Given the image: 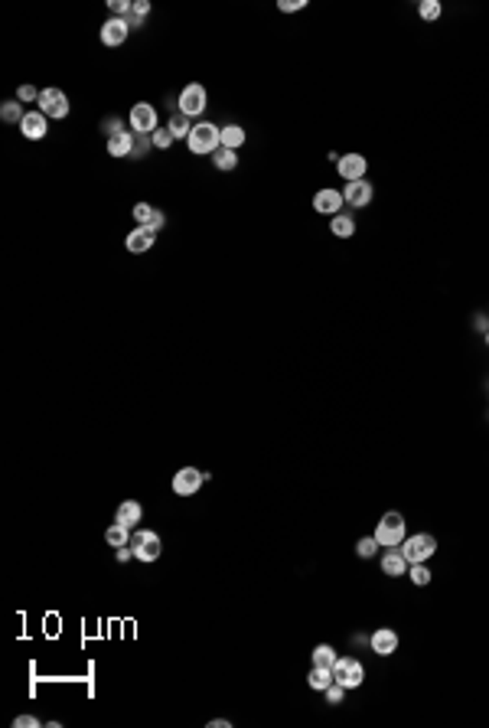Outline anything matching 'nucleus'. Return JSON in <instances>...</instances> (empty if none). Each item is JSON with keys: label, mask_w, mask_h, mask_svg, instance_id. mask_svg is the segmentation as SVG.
<instances>
[{"label": "nucleus", "mask_w": 489, "mask_h": 728, "mask_svg": "<svg viewBox=\"0 0 489 728\" xmlns=\"http://www.w3.org/2000/svg\"><path fill=\"white\" fill-rule=\"evenodd\" d=\"M372 536L379 539L382 548H395V546H401V542L408 539V522H405V516H401L398 510H388L382 520L375 522Z\"/></svg>", "instance_id": "obj_1"}, {"label": "nucleus", "mask_w": 489, "mask_h": 728, "mask_svg": "<svg viewBox=\"0 0 489 728\" xmlns=\"http://www.w3.org/2000/svg\"><path fill=\"white\" fill-rule=\"evenodd\" d=\"M189 151L196 153V157H203V153H215L219 147H222V127L212 125V121H196L193 131H189L186 137Z\"/></svg>", "instance_id": "obj_2"}, {"label": "nucleus", "mask_w": 489, "mask_h": 728, "mask_svg": "<svg viewBox=\"0 0 489 728\" xmlns=\"http://www.w3.org/2000/svg\"><path fill=\"white\" fill-rule=\"evenodd\" d=\"M333 683L346 686V689H359L365 683V666L359 663V656H339L333 663Z\"/></svg>", "instance_id": "obj_3"}, {"label": "nucleus", "mask_w": 489, "mask_h": 728, "mask_svg": "<svg viewBox=\"0 0 489 728\" xmlns=\"http://www.w3.org/2000/svg\"><path fill=\"white\" fill-rule=\"evenodd\" d=\"M131 548H134V558H141V562H157L163 556V542L153 529H134Z\"/></svg>", "instance_id": "obj_4"}, {"label": "nucleus", "mask_w": 489, "mask_h": 728, "mask_svg": "<svg viewBox=\"0 0 489 728\" xmlns=\"http://www.w3.org/2000/svg\"><path fill=\"white\" fill-rule=\"evenodd\" d=\"M401 552H405V558H408L411 565H414V562H427V558L437 556V539L431 532H414V536H408V539L401 542Z\"/></svg>", "instance_id": "obj_5"}, {"label": "nucleus", "mask_w": 489, "mask_h": 728, "mask_svg": "<svg viewBox=\"0 0 489 728\" xmlns=\"http://www.w3.org/2000/svg\"><path fill=\"white\" fill-rule=\"evenodd\" d=\"M127 125H131L134 134L151 137L153 131L160 127V118H157V108H153L151 101H137L131 108V115H127Z\"/></svg>", "instance_id": "obj_6"}, {"label": "nucleus", "mask_w": 489, "mask_h": 728, "mask_svg": "<svg viewBox=\"0 0 489 728\" xmlns=\"http://www.w3.org/2000/svg\"><path fill=\"white\" fill-rule=\"evenodd\" d=\"M205 105H209V92L199 85V82H189V85H183V92H179V108L183 115L189 118H199L205 111Z\"/></svg>", "instance_id": "obj_7"}, {"label": "nucleus", "mask_w": 489, "mask_h": 728, "mask_svg": "<svg viewBox=\"0 0 489 728\" xmlns=\"http://www.w3.org/2000/svg\"><path fill=\"white\" fill-rule=\"evenodd\" d=\"M36 105H39V111H43L46 118H56V121H59V118H69V108H72L63 89H43V95H39Z\"/></svg>", "instance_id": "obj_8"}, {"label": "nucleus", "mask_w": 489, "mask_h": 728, "mask_svg": "<svg viewBox=\"0 0 489 728\" xmlns=\"http://www.w3.org/2000/svg\"><path fill=\"white\" fill-rule=\"evenodd\" d=\"M203 484H205V474L199 467H179L177 477H173V494L177 496H196Z\"/></svg>", "instance_id": "obj_9"}, {"label": "nucleus", "mask_w": 489, "mask_h": 728, "mask_svg": "<svg viewBox=\"0 0 489 728\" xmlns=\"http://www.w3.org/2000/svg\"><path fill=\"white\" fill-rule=\"evenodd\" d=\"M336 173H339V180H346V183L365 180V173H369V161H365L362 153H343L339 163H336Z\"/></svg>", "instance_id": "obj_10"}, {"label": "nucleus", "mask_w": 489, "mask_h": 728, "mask_svg": "<svg viewBox=\"0 0 489 728\" xmlns=\"http://www.w3.org/2000/svg\"><path fill=\"white\" fill-rule=\"evenodd\" d=\"M343 206H346V199H343V189H317V196H313V209L320 213V216H339L343 213Z\"/></svg>", "instance_id": "obj_11"}, {"label": "nucleus", "mask_w": 489, "mask_h": 728, "mask_svg": "<svg viewBox=\"0 0 489 728\" xmlns=\"http://www.w3.org/2000/svg\"><path fill=\"white\" fill-rule=\"evenodd\" d=\"M343 199H346L349 209H365L375 199V187L369 180H356L343 187Z\"/></svg>", "instance_id": "obj_12"}, {"label": "nucleus", "mask_w": 489, "mask_h": 728, "mask_svg": "<svg viewBox=\"0 0 489 728\" xmlns=\"http://www.w3.org/2000/svg\"><path fill=\"white\" fill-rule=\"evenodd\" d=\"M127 33H131V27H127L125 17H111L101 23V43L108 46V49H115V46H125Z\"/></svg>", "instance_id": "obj_13"}, {"label": "nucleus", "mask_w": 489, "mask_h": 728, "mask_svg": "<svg viewBox=\"0 0 489 728\" xmlns=\"http://www.w3.org/2000/svg\"><path fill=\"white\" fill-rule=\"evenodd\" d=\"M398 644H401L398 630H391V627H379L372 637H369V647H372L375 656H391L398 650Z\"/></svg>", "instance_id": "obj_14"}, {"label": "nucleus", "mask_w": 489, "mask_h": 728, "mask_svg": "<svg viewBox=\"0 0 489 728\" xmlns=\"http://www.w3.org/2000/svg\"><path fill=\"white\" fill-rule=\"evenodd\" d=\"M20 131H23V137H30V141H43V137L49 134V118L39 108L27 111V118L20 121Z\"/></svg>", "instance_id": "obj_15"}, {"label": "nucleus", "mask_w": 489, "mask_h": 728, "mask_svg": "<svg viewBox=\"0 0 489 728\" xmlns=\"http://www.w3.org/2000/svg\"><path fill=\"white\" fill-rule=\"evenodd\" d=\"M408 568H411V562L405 558V552H401L398 546H395V548H385V552H382V575L401 578V575H408Z\"/></svg>", "instance_id": "obj_16"}, {"label": "nucleus", "mask_w": 489, "mask_h": 728, "mask_svg": "<svg viewBox=\"0 0 489 728\" xmlns=\"http://www.w3.org/2000/svg\"><path fill=\"white\" fill-rule=\"evenodd\" d=\"M153 242H157V232H153V229H147V225H137V229H134V232H127V239H125V245H127V252H131V255L151 252Z\"/></svg>", "instance_id": "obj_17"}, {"label": "nucleus", "mask_w": 489, "mask_h": 728, "mask_svg": "<svg viewBox=\"0 0 489 728\" xmlns=\"http://www.w3.org/2000/svg\"><path fill=\"white\" fill-rule=\"evenodd\" d=\"M134 219H137V225H147V229H153V232H160L163 222H167L163 209L151 206V203H137V206H134Z\"/></svg>", "instance_id": "obj_18"}, {"label": "nucleus", "mask_w": 489, "mask_h": 728, "mask_svg": "<svg viewBox=\"0 0 489 728\" xmlns=\"http://www.w3.org/2000/svg\"><path fill=\"white\" fill-rule=\"evenodd\" d=\"M134 147H137V141H134V131H121V134L108 137V153H111V157H118V161L134 157Z\"/></svg>", "instance_id": "obj_19"}, {"label": "nucleus", "mask_w": 489, "mask_h": 728, "mask_svg": "<svg viewBox=\"0 0 489 728\" xmlns=\"http://www.w3.org/2000/svg\"><path fill=\"white\" fill-rule=\"evenodd\" d=\"M141 520H144V506L137 503V500H125V503L115 510V522L127 526V529H134V526H137Z\"/></svg>", "instance_id": "obj_20"}, {"label": "nucleus", "mask_w": 489, "mask_h": 728, "mask_svg": "<svg viewBox=\"0 0 489 728\" xmlns=\"http://www.w3.org/2000/svg\"><path fill=\"white\" fill-rule=\"evenodd\" d=\"M329 235L353 239V235H356V219H353V213H339V216L329 219Z\"/></svg>", "instance_id": "obj_21"}, {"label": "nucleus", "mask_w": 489, "mask_h": 728, "mask_svg": "<svg viewBox=\"0 0 489 728\" xmlns=\"http://www.w3.org/2000/svg\"><path fill=\"white\" fill-rule=\"evenodd\" d=\"M131 536L134 532L127 529V526H121V522H111V526H108L105 529V542L111 548H121V546H131Z\"/></svg>", "instance_id": "obj_22"}, {"label": "nucleus", "mask_w": 489, "mask_h": 728, "mask_svg": "<svg viewBox=\"0 0 489 728\" xmlns=\"http://www.w3.org/2000/svg\"><path fill=\"white\" fill-rule=\"evenodd\" d=\"M167 127H170V134L177 137H189V131H193V118L189 115H183V111H173L170 115V121H167Z\"/></svg>", "instance_id": "obj_23"}, {"label": "nucleus", "mask_w": 489, "mask_h": 728, "mask_svg": "<svg viewBox=\"0 0 489 728\" xmlns=\"http://www.w3.org/2000/svg\"><path fill=\"white\" fill-rule=\"evenodd\" d=\"M245 141H248V134H245V127H241V125H225V127H222V147H229V151H239Z\"/></svg>", "instance_id": "obj_24"}, {"label": "nucleus", "mask_w": 489, "mask_h": 728, "mask_svg": "<svg viewBox=\"0 0 489 728\" xmlns=\"http://www.w3.org/2000/svg\"><path fill=\"white\" fill-rule=\"evenodd\" d=\"M307 683H310V689L323 692L329 683H333V670H326V666H310V673H307Z\"/></svg>", "instance_id": "obj_25"}, {"label": "nucleus", "mask_w": 489, "mask_h": 728, "mask_svg": "<svg viewBox=\"0 0 489 728\" xmlns=\"http://www.w3.org/2000/svg\"><path fill=\"white\" fill-rule=\"evenodd\" d=\"M313 666H326V670H333V663H336L339 656H336V650L329 647V644H317L313 647Z\"/></svg>", "instance_id": "obj_26"}, {"label": "nucleus", "mask_w": 489, "mask_h": 728, "mask_svg": "<svg viewBox=\"0 0 489 728\" xmlns=\"http://www.w3.org/2000/svg\"><path fill=\"white\" fill-rule=\"evenodd\" d=\"M212 163L219 167V170H235L239 167V151H229V147H219V151L212 153Z\"/></svg>", "instance_id": "obj_27"}, {"label": "nucleus", "mask_w": 489, "mask_h": 728, "mask_svg": "<svg viewBox=\"0 0 489 728\" xmlns=\"http://www.w3.org/2000/svg\"><path fill=\"white\" fill-rule=\"evenodd\" d=\"M408 578H411V584H418V588H427V584H431V578H434V572L427 568V562H414V565L408 568Z\"/></svg>", "instance_id": "obj_28"}, {"label": "nucleus", "mask_w": 489, "mask_h": 728, "mask_svg": "<svg viewBox=\"0 0 489 728\" xmlns=\"http://www.w3.org/2000/svg\"><path fill=\"white\" fill-rule=\"evenodd\" d=\"M0 118H4L7 125H20V121L27 118V111H23L20 101H4V105H0Z\"/></svg>", "instance_id": "obj_29"}, {"label": "nucleus", "mask_w": 489, "mask_h": 728, "mask_svg": "<svg viewBox=\"0 0 489 728\" xmlns=\"http://www.w3.org/2000/svg\"><path fill=\"white\" fill-rule=\"evenodd\" d=\"M440 13H444L440 0H421V4H418V17L424 20V23H434V20H440Z\"/></svg>", "instance_id": "obj_30"}, {"label": "nucleus", "mask_w": 489, "mask_h": 728, "mask_svg": "<svg viewBox=\"0 0 489 728\" xmlns=\"http://www.w3.org/2000/svg\"><path fill=\"white\" fill-rule=\"evenodd\" d=\"M379 539H375V536H365V539H359L356 542V556L359 558H375V552H379Z\"/></svg>", "instance_id": "obj_31"}, {"label": "nucleus", "mask_w": 489, "mask_h": 728, "mask_svg": "<svg viewBox=\"0 0 489 728\" xmlns=\"http://www.w3.org/2000/svg\"><path fill=\"white\" fill-rule=\"evenodd\" d=\"M346 686H339V683H329L326 689H323V696H326V702L329 705H343V699H346Z\"/></svg>", "instance_id": "obj_32"}, {"label": "nucleus", "mask_w": 489, "mask_h": 728, "mask_svg": "<svg viewBox=\"0 0 489 728\" xmlns=\"http://www.w3.org/2000/svg\"><path fill=\"white\" fill-rule=\"evenodd\" d=\"M151 141H153V147H157V151H167V147L173 144L177 137L170 134V127H157V131L151 134Z\"/></svg>", "instance_id": "obj_33"}, {"label": "nucleus", "mask_w": 489, "mask_h": 728, "mask_svg": "<svg viewBox=\"0 0 489 728\" xmlns=\"http://www.w3.org/2000/svg\"><path fill=\"white\" fill-rule=\"evenodd\" d=\"M39 95H43V92L33 89V85H20L17 89V101H39Z\"/></svg>", "instance_id": "obj_34"}, {"label": "nucleus", "mask_w": 489, "mask_h": 728, "mask_svg": "<svg viewBox=\"0 0 489 728\" xmlns=\"http://www.w3.org/2000/svg\"><path fill=\"white\" fill-rule=\"evenodd\" d=\"M307 7V0H277V10L281 13H297V10Z\"/></svg>", "instance_id": "obj_35"}, {"label": "nucleus", "mask_w": 489, "mask_h": 728, "mask_svg": "<svg viewBox=\"0 0 489 728\" xmlns=\"http://www.w3.org/2000/svg\"><path fill=\"white\" fill-rule=\"evenodd\" d=\"M108 7H111V13H115V17H127L134 4H131V0H111Z\"/></svg>", "instance_id": "obj_36"}, {"label": "nucleus", "mask_w": 489, "mask_h": 728, "mask_svg": "<svg viewBox=\"0 0 489 728\" xmlns=\"http://www.w3.org/2000/svg\"><path fill=\"white\" fill-rule=\"evenodd\" d=\"M101 131H108V137H115L125 131V121H121V118H108L105 125H101Z\"/></svg>", "instance_id": "obj_37"}, {"label": "nucleus", "mask_w": 489, "mask_h": 728, "mask_svg": "<svg viewBox=\"0 0 489 728\" xmlns=\"http://www.w3.org/2000/svg\"><path fill=\"white\" fill-rule=\"evenodd\" d=\"M151 13V0H134V7H131V17H137V20H144Z\"/></svg>", "instance_id": "obj_38"}, {"label": "nucleus", "mask_w": 489, "mask_h": 728, "mask_svg": "<svg viewBox=\"0 0 489 728\" xmlns=\"http://www.w3.org/2000/svg\"><path fill=\"white\" fill-rule=\"evenodd\" d=\"M13 728H39V719H36V715H17Z\"/></svg>", "instance_id": "obj_39"}, {"label": "nucleus", "mask_w": 489, "mask_h": 728, "mask_svg": "<svg viewBox=\"0 0 489 728\" xmlns=\"http://www.w3.org/2000/svg\"><path fill=\"white\" fill-rule=\"evenodd\" d=\"M147 147H153V141H151V137H141V141H137V147H134V157L147 153Z\"/></svg>", "instance_id": "obj_40"}, {"label": "nucleus", "mask_w": 489, "mask_h": 728, "mask_svg": "<svg viewBox=\"0 0 489 728\" xmlns=\"http://www.w3.org/2000/svg\"><path fill=\"white\" fill-rule=\"evenodd\" d=\"M115 556H118V562H127V558H134V548L131 546H121Z\"/></svg>", "instance_id": "obj_41"}, {"label": "nucleus", "mask_w": 489, "mask_h": 728, "mask_svg": "<svg viewBox=\"0 0 489 728\" xmlns=\"http://www.w3.org/2000/svg\"><path fill=\"white\" fill-rule=\"evenodd\" d=\"M209 728H231V722L229 719H212V722H209Z\"/></svg>", "instance_id": "obj_42"}, {"label": "nucleus", "mask_w": 489, "mask_h": 728, "mask_svg": "<svg viewBox=\"0 0 489 728\" xmlns=\"http://www.w3.org/2000/svg\"><path fill=\"white\" fill-rule=\"evenodd\" d=\"M473 324H476V330H483V333H486V330H489V327H486V317H483V314H480V317H476V320H473Z\"/></svg>", "instance_id": "obj_43"}, {"label": "nucleus", "mask_w": 489, "mask_h": 728, "mask_svg": "<svg viewBox=\"0 0 489 728\" xmlns=\"http://www.w3.org/2000/svg\"><path fill=\"white\" fill-rule=\"evenodd\" d=\"M483 340H486V346H489V330H486V333H483Z\"/></svg>", "instance_id": "obj_44"}]
</instances>
